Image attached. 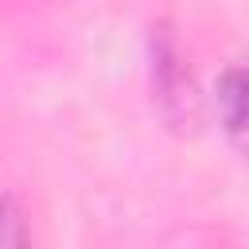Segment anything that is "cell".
<instances>
[{"instance_id": "cell-1", "label": "cell", "mask_w": 249, "mask_h": 249, "mask_svg": "<svg viewBox=\"0 0 249 249\" xmlns=\"http://www.w3.org/2000/svg\"><path fill=\"white\" fill-rule=\"evenodd\" d=\"M148 70H152V101L163 113L167 124L187 128L198 117V93H195V78L187 70V54L175 39V31L167 23H156L148 35Z\"/></svg>"}, {"instance_id": "cell-2", "label": "cell", "mask_w": 249, "mask_h": 249, "mask_svg": "<svg viewBox=\"0 0 249 249\" xmlns=\"http://www.w3.org/2000/svg\"><path fill=\"white\" fill-rule=\"evenodd\" d=\"M214 101H218V121L226 140L241 156H249V66H226L218 74Z\"/></svg>"}, {"instance_id": "cell-3", "label": "cell", "mask_w": 249, "mask_h": 249, "mask_svg": "<svg viewBox=\"0 0 249 249\" xmlns=\"http://www.w3.org/2000/svg\"><path fill=\"white\" fill-rule=\"evenodd\" d=\"M0 249H31L27 210L16 195L0 191Z\"/></svg>"}]
</instances>
